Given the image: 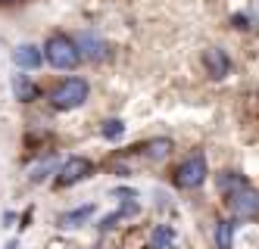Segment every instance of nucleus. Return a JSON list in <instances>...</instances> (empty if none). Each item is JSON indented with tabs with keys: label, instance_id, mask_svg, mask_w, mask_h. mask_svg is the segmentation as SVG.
Returning <instances> with one entry per match:
<instances>
[{
	"label": "nucleus",
	"instance_id": "1",
	"mask_svg": "<svg viewBox=\"0 0 259 249\" xmlns=\"http://www.w3.org/2000/svg\"><path fill=\"white\" fill-rule=\"evenodd\" d=\"M44 56H47V63L53 69H75L81 63V53L75 47V41H72L69 34H50L47 41H44Z\"/></svg>",
	"mask_w": 259,
	"mask_h": 249
},
{
	"label": "nucleus",
	"instance_id": "2",
	"mask_svg": "<svg viewBox=\"0 0 259 249\" xmlns=\"http://www.w3.org/2000/svg\"><path fill=\"white\" fill-rule=\"evenodd\" d=\"M88 93H91V87H88L84 78H69V81H63L57 90L50 93V106H53V109H60V112L78 109V106H84Z\"/></svg>",
	"mask_w": 259,
	"mask_h": 249
},
{
	"label": "nucleus",
	"instance_id": "3",
	"mask_svg": "<svg viewBox=\"0 0 259 249\" xmlns=\"http://www.w3.org/2000/svg\"><path fill=\"white\" fill-rule=\"evenodd\" d=\"M206 175H209L206 156H203V153H194V156H188V159L178 165V171H175V184L184 187V190H194V187H200L203 181H206Z\"/></svg>",
	"mask_w": 259,
	"mask_h": 249
},
{
	"label": "nucleus",
	"instance_id": "4",
	"mask_svg": "<svg viewBox=\"0 0 259 249\" xmlns=\"http://www.w3.org/2000/svg\"><path fill=\"white\" fill-rule=\"evenodd\" d=\"M228 206H231V212L237 218H259V190L247 187V184H240L237 190H231L228 193Z\"/></svg>",
	"mask_w": 259,
	"mask_h": 249
},
{
	"label": "nucleus",
	"instance_id": "5",
	"mask_svg": "<svg viewBox=\"0 0 259 249\" xmlns=\"http://www.w3.org/2000/svg\"><path fill=\"white\" fill-rule=\"evenodd\" d=\"M72 41H75V47H78V53H81V60L103 63L106 56H109V44L103 41L100 34H94V31H81L78 37H72Z\"/></svg>",
	"mask_w": 259,
	"mask_h": 249
},
{
	"label": "nucleus",
	"instance_id": "6",
	"mask_svg": "<svg viewBox=\"0 0 259 249\" xmlns=\"http://www.w3.org/2000/svg\"><path fill=\"white\" fill-rule=\"evenodd\" d=\"M88 175H94V162L84 159V156H69L63 165H60V184H78L84 181Z\"/></svg>",
	"mask_w": 259,
	"mask_h": 249
},
{
	"label": "nucleus",
	"instance_id": "7",
	"mask_svg": "<svg viewBox=\"0 0 259 249\" xmlns=\"http://www.w3.org/2000/svg\"><path fill=\"white\" fill-rule=\"evenodd\" d=\"M203 66H206L209 78L222 81V78H228V75H231V56L222 47H206V50H203Z\"/></svg>",
	"mask_w": 259,
	"mask_h": 249
},
{
	"label": "nucleus",
	"instance_id": "8",
	"mask_svg": "<svg viewBox=\"0 0 259 249\" xmlns=\"http://www.w3.org/2000/svg\"><path fill=\"white\" fill-rule=\"evenodd\" d=\"M41 60H44V53L34 44H19V47L13 50V63L19 66V69H38Z\"/></svg>",
	"mask_w": 259,
	"mask_h": 249
},
{
	"label": "nucleus",
	"instance_id": "9",
	"mask_svg": "<svg viewBox=\"0 0 259 249\" xmlns=\"http://www.w3.org/2000/svg\"><path fill=\"white\" fill-rule=\"evenodd\" d=\"M13 93H16V100H19V103L38 100V87L31 84L28 75H16V78H13Z\"/></svg>",
	"mask_w": 259,
	"mask_h": 249
},
{
	"label": "nucleus",
	"instance_id": "10",
	"mask_svg": "<svg viewBox=\"0 0 259 249\" xmlns=\"http://www.w3.org/2000/svg\"><path fill=\"white\" fill-rule=\"evenodd\" d=\"M172 150V143H169V137H153V140H147L144 146H141V153H144V159H162L165 153Z\"/></svg>",
	"mask_w": 259,
	"mask_h": 249
},
{
	"label": "nucleus",
	"instance_id": "11",
	"mask_svg": "<svg viewBox=\"0 0 259 249\" xmlns=\"http://www.w3.org/2000/svg\"><path fill=\"white\" fill-rule=\"evenodd\" d=\"M215 246L219 249H234V221H215Z\"/></svg>",
	"mask_w": 259,
	"mask_h": 249
},
{
	"label": "nucleus",
	"instance_id": "12",
	"mask_svg": "<svg viewBox=\"0 0 259 249\" xmlns=\"http://www.w3.org/2000/svg\"><path fill=\"white\" fill-rule=\"evenodd\" d=\"M91 215H94V206H81V209H72L60 218V227H81Z\"/></svg>",
	"mask_w": 259,
	"mask_h": 249
},
{
	"label": "nucleus",
	"instance_id": "13",
	"mask_svg": "<svg viewBox=\"0 0 259 249\" xmlns=\"http://www.w3.org/2000/svg\"><path fill=\"white\" fill-rule=\"evenodd\" d=\"M240 184H247L244 175H237V171H222L219 175V190L222 193H231V190H237Z\"/></svg>",
	"mask_w": 259,
	"mask_h": 249
},
{
	"label": "nucleus",
	"instance_id": "14",
	"mask_svg": "<svg viewBox=\"0 0 259 249\" xmlns=\"http://www.w3.org/2000/svg\"><path fill=\"white\" fill-rule=\"evenodd\" d=\"M172 240H175V231H172L169 224H159L156 231H153V237H150V246H153V249H165Z\"/></svg>",
	"mask_w": 259,
	"mask_h": 249
},
{
	"label": "nucleus",
	"instance_id": "15",
	"mask_svg": "<svg viewBox=\"0 0 259 249\" xmlns=\"http://www.w3.org/2000/svg\"><path fill=\"white\" fill-rule=\"evenodd\" d=\"M100 134H103L106 140H119L122 134H125V122L122 119H106L103 128H100Z\"/></svg>",
	"mask_w": 259,
	"mask_h": 249
},
{
	"label": "nucleus",
	"instance_id": "16",
	"mask_svg": "<svg viewBox=\"0 0 259 249\" xmlns=\"http://www.w3.org/2000/svg\"><path fill=\"white\" fill-rule=\"evenodd\" d=\"M234 25L237 28H250V16H234Z\"/></svg>",
	"mask_w": 259,
	"mask_h": 249
},
{
	"label": "nucleus",
	"instance_id": "17",
	"mask_svg": "<svg viewBox=\"0 0 259 249\" xmlns=\"http://www.w3.org/2000/svg\"><path fill=\"white\" fill-rule=\"evenodd\" d=\"M4 249H19V243H16V240H13V243H7Z\"/></svg>",
	"mask_w": 259,
	"mask_h": 249
},
{
	"label": "nucleus",
	"instance_id": "18",
	"mask_svg": "<svg viewBox=\"0 0 259 249\" xmlns=\"http://www.w3.org/2000/svg\"><path fill=\"white\" fill-rule=\"evenodd\" d=\"M0 4H19V0H0Z\"/></svg>",
	"mask_w": 259,
	"mask_h": 249
}]
</instances>
